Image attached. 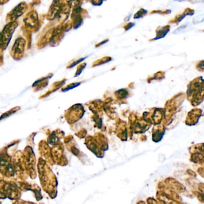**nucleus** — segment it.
<instances>
[{
	"instance_id": "nucleus-1",
	"label": "nucleus",
	"mask_w": 204,
	"mask_h": 204,
	"mask_svg": "<svg viewBox=\"0 0 204 204\" xmlns=\"http://www.w3.org/2000/svg\"><path fill=\"white\" fill-rule=\"evenodd\" d=\"M18 24L15 21L11 22L6 25V26L4 28V29L2 32V38H3V41H4V45L6 43L7 45L10 42L13 34L14 32L15 29H16Z\"/></svg>"
},
{
	"instance_id": "nucleus-5",
	"label": "nucleus",
	"mask_w": 204,
	"mask_h": 204,
	"mask_svg": "<svg viewBox=\"0 0 204 204\" xmlns=\"http://www.w3.org/2000/svg\"><path fill=\"white\" fill-rule=\"evenodd\" d=\"M203 22H204V13L198 15L193 20V22L194 24H201Z\"/></svg>"
},
{
	"instance_id": "nucleus-2",
	"label": "nucleus",
	"mask_w": 204,
	"mask_h": 204,
	"mask_svg": "<svg viewBox=\"0 0 204 204\" xmlns=\"http://www.w3.org/2000/svg\"><path fill=\"white\" fill-rule=\"evenodd\" d=\"M26 4L24 2H22L19 4H18L14 9H13L12 11L9 13V17L10 19L14 22L18 17H20L26 11Z\"/></svg>"
},
{
	"instance_id": "nucleus-3",
	"label": "nucleus",
	"mask_w": 204,
	"mask_h": 204,
	"mask_svg": "<svg viewBox=\"0 0 204 204\" xmlns=\"http://www.w3.org/2000/svg\"><path fill=\"white\" fill-rule=\"evenodd\" d=\"M194 13H195V11L193 10L190 9H187L185 10V11L183 13L177 16V17H176V22L178 24L185 17H186L187 16H192L194 14Z\"/></svg>"
},
{
	"instance_id": "nucleus-8",
	"label": "nucleus",
	"mask_w": 204,
	"mask_h": 204,
	"mask_svg": "<svg viewBox=\"0 0 204 204\" xmlns=\"http://www.w3.org/2000/svg\"><path fill=\"white\" fill-rule=\"evenodd\" d=\"M204 1V0H194L195 2H202Z\"/></svg>"
},
{
	"instance_id": "nucleus-7",
	"label": "nucleus",
	"mask_w": 204,
	"mask_h": 204,
	"mask_svg": "<svg viewBox=\"0 0 204 204\" xmlns=\"http://www.w3.org/2000/svg\"><path fill=\"white\" fill-rule=\"evenodd\" d=\"M9 0H0V4L1 5H2L5 3H6Z\"/></svg>"
},
{
	"instance_id": "nucleus-4",
	"label": "nucleus",
	"mask_w": 204,
	"mask_h": 204,
	"mask_svg": "<svg viewBox=\"0 0 204 204\" xmlns=\"http://www.w3.org/2000/svg\"><path fill=\"white\" fill-rule=\"evenodd\" d=\"M169 28H170L169 26H165L164 27H162V29H161L159 32L158 33V38H156V39L161 38L165 36V35L167 34V33L169 31V29H170Z\"/></svg>"
},
{
	"instance_id": "nucleus-6",
	"label": "nucleus",
	"mask_w": 204,
	"mask_h": 204,
	"mask_svg": "<svg viewBox=\"0 0 204 204\" xmlns=\"http://www.w3.org/2000/svg\"><path fill=\"white\" fill-rule=\"evenodd\" d=\"M189 26V24H183L181 25V26H180L179 28H178L174 32V34H178V33H180L184 31H185Z\"/></svg>"
}]
</instances>
